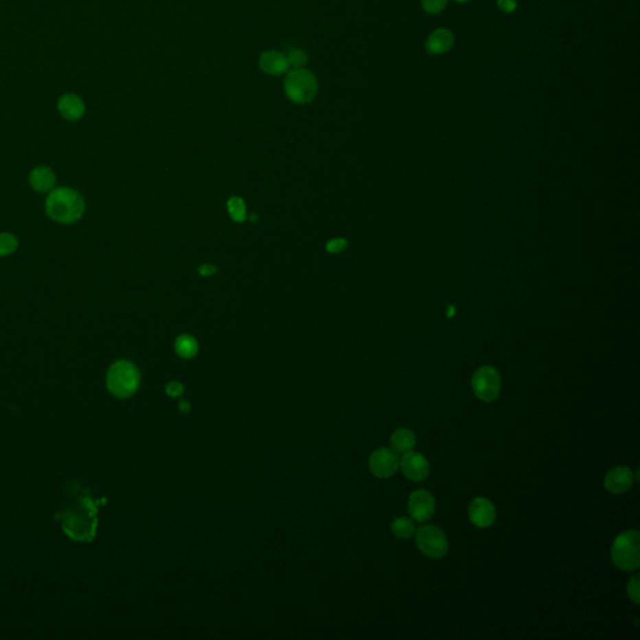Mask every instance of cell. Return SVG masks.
Returning a JSON list of instances; mask_svg holds the SVG:
<instances>
[{"instance_id": "obj_1", "label": "cell", "mask_w": 640, "mask_h": 640, "mask_svg": "<svg viewBox=\"0 0 640 640\" xmlns=\"http://www.w3.org/2000/svg\"><path fill=\"white\" fill-rule=\"evenodd\" d=\"M105 499H94L88 488L77 480L64 488L63 501L54 519L76 542H91L98 527V507Z\"/></svg>"}, {"instance_id": "obj_2", "label": "cell", "mask_w": 640, "mask_h": 640, "mask_svg": "<svg viewBox=\"0 0 640 640\" xmlns=\"http://www.w3.org/2000/svg\"><path fill=\"white\" fill-rule=\"evenodd\" d=\"M84 210L85 203L82 195L68 187L53 189L45 201V212L56 223H76L83 216Z\"/></svg>"}, {"instance_id": "obj_3", "label": "cell", "mask_w": 640, "mask_h": 640, "mask_svg": "<svg viewBox=\"0 0 640 640\" xmlns=\"http://www.w3.org/2000/svg\"><path fill=\"white\" fill-rule=\"evenodd\" d=\"M139 370L133 363L118 361L108 370L106 387L115 397H132L139 388Z\"/></svg>"}, {"instance_id": "obj_4", "label": "cell", "mask_w": 640, "mask_h": 640, "mask_svg": "<svg viewBox=\"0 0 640 640\" xmlns=\"http://www.w3.org/2000/svg\"><path fill=\"white\" fill-rule=\"evenodd\" d=\"M612 559L620 571H633L639 568L640 536L638 530H626L615 538Z\"/></svg>"}, {"instance_id": "obj_5", "label": "cell", "mask_w": 640, "mask_h": 640, "mask_svg": "<svg viewBox=\"0 0 640 640\" xmlns=\"http://www.w3.org/2000/svg\"><path fill=\"white\" fill-rule=\"evenodd\" d=\"M286 97L297 104H306L313 100L318 93V80L313 73L304 68L293 69L284 82Z\"/></svg>"}, {"instance_id": "obj_6", "label": "cell", "mask_w": 640, "mask_h": 640, "mask_svg": "<svg viewBox=\"0 0 640 640\" xmlns=\"http://www.w3.org/2000/svg\"><path fill=\"white\" fill-rule=\"evenodd\" d=\"M472 387L478 399L485 403L494 402L501 393V376L492 367H481L473 376Z\"/></svg>"}, {"instance_id": "obj_7", "label": "cell", "mask_w": 640, "mask_h": 640, "mask_svg": "<svg viewBox=\"0 0 640 640\" xmlns=\"http://www.w3.org/2000/svg\"><path fill=\"white\" fill-rule=\"evenodd\" d=\"M418 548L425 556L431 558H443L448 553V539L442 529L435 525H424L417 532Z\"/></svg>"}, {"instance_id": "obj_8", "label": "cell", "mask_w": 640, "mask_h": 640, "mask_svg": "<svg viewBox=\"0 0 640 640\" xmlns=\"http://www.w3.org/2000/svg\"><path fill=\"white\" fill-rule=\"evenodd\" d=\"M400 459L397 452L388 448H382L373 453L369 458L370 472L378 478H390L397 473Z\"/></svg>"}, {"instance_id": "obj_9", "label": "cell", "mask_w": 640, "mask_h": 640, "mask_svg": "<svg viewBox=\"0 0 640 640\" xmlns=\"http://www.w3.org/2000/svg\"><path fill=\"white\" fill-rule=\"evenodd\" d=\"M408 510L414 521L428 522L435 512V499L426 490H417L409 496Z\"/></svg>"}, {"instance_id": "obj_10", "label": "cell", "mask_w": 640, "mask_h": 640, "mask_svg": "<svg viewBox=\"0 0 640 640\" xmlns=\"http://www.w3.org/2000/svg\"><path fill=\"white\" fill-rule=\"evenodd\" d=\"M400 468L404 475L413 481H424L431 474V466L424 455L411 450L404 454Z\"/></svg>"}, {"instance_id": "obj_11", "label": "cell", "mask_w": 640, "mask_h": 640, "mask_svg": "<svg viewBox=\"0 0 640 640\" xmlns=\"http://www.w3.org/2000/svg\"><path fill=\"white\" fill-rule=\"evenodd\" d=\"M469 521L478 528L490 527L495 521L494 505L487 498H475L469 505Z\"/></svg>"}, {"instance_id": "obj_12", "label": "cell", "mask_w": 640, "mask_h": 640, "mask_svg": "<svg viewBox=\"0 0 640 640\" xmlns=\"http://www.w3.org/2000/svg\"><path fill=\"white\" fill-rule=\"evenodd\" d=\"M633 473L626 466H617L606 474L604 485L613 494H621L633 485Z\"/></svg>"}, {"instance_id": "obj_13", "label": "cell", "mask_w": 640, "mask_h": 640, "mask_svg": "<svg viewBox=\"0 0 640 640\" xmlns=\"http://www.w3.org/2000/svg\"><path fill=\"white\" fill-rule=\"evenodd\" d=\"M259 67L269 76H282L290 68L286 54L277 50L264 52L259 58Z\"/></svg>"}, {"instance_id": "obj_14", "label": "cell", "mask_w": 640, "mask_h": 640, "mask_svg": "<svg viewBox=\"0 0 640 640\" xmlns=\"http://www.w3.org/2000/svg\"><path fill=\"white\" fill-rule=\"evenodd\" d=\"M29 183L38 193H50L56 188V176L50 168L39 165L30 172Z\"/></svg>"}, {"instance_id": "obj_15", "label": "cell", "mask_w": 640, "mask_h": 640, "mask_svg": "<svg viewBox=\"0 0 640 640\" xmlns=\"http://www.w3.org/2000/svg\"><path fill=\"white\" fill-rule=\"evenodd\" d=\"M58 111L67 120L76 122L83 117L85 105L80 98L74 94H65L58 102Z\"/></svg>"}, {"instance_id": "obj_16", "label": "cell", "mask_w": 640, "mask_h": 640, "mask_svg": "<svg viewBox=\"0 0 640 640\" xmlns=\"http://www.w3.org/2000/svg\"><path fill=\"white\" fill-rule=\"evenodd\" d=\"M454 44V35L450 30L439 28L429 35L426 42V50L431 54H444L452 49Z\"/></svg>"}, {"instance_id": "obj_17", "label": "cell", "mask_w": 640, "mask_h": 640, "mask_svg": "<svg viewBox=\"0 0 640 640\" xmlns=\"http://www.w3.org/2000/svg\"><path fill=\"white\" fill-rule=\"evenodd\" d=\"M415 443H417L415 434L405 428L396 431L390 438V444H391L393 450L400 453V454H405V453L413 450Z\"/></svg>"}, {"instance_id": "obj_18", "label": "cell", "mask_w": 640, "mask_h": 640, "mask_svg": "<svg viewBox=\"0 0 640 640\" xmlns=\"http://www.w3.org/2000/svg\"><path fill=\"white\" fill-rule=\"evenodd\" d=\"M175 352L183 359H190L198 353V343L190 335H181L175 341Z\"/></svg>"}, {"instance_id": "obj_19", "label": "cell", "mask_w": 640, "mask_h": 640, "mask_svg": "<svg viewBox=\"0 0 640 640\" xmlns=\"http://www.w3.org/2000/svg\"><path fill=\"white\" fill-rule=\"evenodd\" d=\"M391 532L398 538L409 539L415 534L417 529H415L414 523L411 522L409 518L400 516V518H396L391 523Z\"/></svg>"}, {"instance_id": "obj_20", "label": "cell", "mask_w": 640, "mask_h": 640, "mask_svg": "<svg viewBox=\"0 0 640 640\" xmlns=\"http://www.w3.org/2000/svg\"><path fill=\"white\" fill-rule=\"evenodd\" d=\"M18 248L16 238L10 233H0V257L13 254Z\"/></svg>"}, {"instance_id": "obj_21", "label": "cell", "mask_w": 640, "mask_h": 640, "mask_svg": "<svg viewBox=\"0 0 640 640\" xmlns=\"http://www.w3.org/2000/svg\"><path fill=\"white\" fill-rule=\"evenodd\" d=\"M230 216L236 222H244L247 218V208L240 198H231L228 202Z\"/></svg>"}, {"instance_id": "obj_22", "label": "cell", "mask_w": 640, "mask_h": 640, "mask_svg": "<svg viewBox=\"0 0 640 640\" xmlns=\"http://www.w3.org/2000/svg\"><path fill=\"white\" fill-rule=\"evenodd\" d=\"M286 59L290 67H294V69H298L303 68L308 63V54L303 49H293L288 53Z\"/></svg>"}, {"instance_id": "obj_23", "label": "cell", "mask_w": 640, "mask_h": 640, "mask_svg": "<svg viewBox=\"0 0 640 640\" xmlns=\"http://www.w3.org/2000/svg\"><path fill=\"white\" fill-rule=\"evenodd\" d=\"M448 0H422L425 12L429 14H438L446 7Z\"/></svg>"}, {"instance_id": "obj_24", "label": "cell", "mask_w": 640, "mask_h": 640, "mask_svg": "<svg viewBox=\"0 0 640 640\" xmlns=\"http://www.w3.org/2000/svg\"><path fill=\"white\" fill-rule=\"evenodd\" d=\"M628 595L635 604H639V575H634L628 583Z\"/></svg>"}, {"instance_id": "obj_25", "label": "cell", "mask_w": 640, "mask_h": 640, "mask_svg": "<svg viewBox=\"0 0 640 640\" xmlns=\"http://www.w3.org/2000/svg\"><path fill=\"white\" fill-rule=\"evenodd\" d=\"M345 248H347V240L344 239H334L329 242L327 245V251L330 253H339V251H344Z\"/></svg>"}, {"instance_id": "obj_26", "label": "cell", "mask_w": 640, "mask_h": 640, "mask_svg": "<svg viewBox=\"0 0 640 640\" xmlns=\"http://www.w3.org/2000/svg\"><path fill=\"white\" fill-rule=\"evenodd\" d=\"M496 5L504 13H513L516 9V1L515 0H498Z\"/></svg>"}, {"instance_id": "obj_27", "label": "cell", "mask_w": 640, "mask_h": 640, "mask_svg": "<svg viewBox=\"0 0 640 640\" xmlns=\"http://www.w3.org/2000/svg\"><path fill=\"white\" fill-rule=\"evenodd\" d=\"M165 390H167V393L170 397L175 398L179 397V396L183 394L184 388H183V385H181L179 382H172V383L168 384Z\"/></svg>"}, {"instance_id": "obj_28", "label": "cell", "mask_w": 640, "mask_h": 640, "mask_svg": "<svg viewBox=\"0 0 640 640\" xmlns=\"http://www.w3.org/2000/svg\"><path fill=\"white\" fill-rule=\"evenodd\" d=\"M199 273L204 277H210V275H213L214 273H216V268L210 264L201 265Z\"/></svg>"}, {"instance_id": "obj_29", "label": "cell", "mask_w": 640, "mask_h": 640, "mask_svg": "<svg viewBox=\"0 0 640 640\" xmlns=\"http://www.w3.org/2000/svg\"><path fill=\"white\" fill-rule=\"evenodd\" d=\"M179 411H181V413H189V411H190V404H189V402H187V400H181V403H179Z\"/></svg>"}, {"instance_id": "obj_30", "label": "cell", "mask_w": 640, "mask_h": 640, "mask_svg": "<svg viewBox=\"0 0 640 640\" xmlns=\"http://www.w3.org/2000/svg\"><path fill=\"white\" fill-rule=\"evenodd\" d=\"M455 1H459V3H466V1H469V0H455Z\"/></svg>"}]
</instances>
